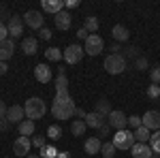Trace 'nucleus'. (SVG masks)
<instances>
[{
    "instance_id": "obj_1",
    "label": "nucleus",
    "mask_w": 160,
    "mask_h": 158,
    "mask_svg": "<svg viewBox=\"0 0 160 158\" xmlns=\"http://www.w3.org/2000/svg\"><path fill=\"white\" fill-rule=\"evenodd\" d=\"M75 100L71 98L68 92H56L53 103H51V113L56 120H71L75 115Z\"/></svg>"
},
{
    "instance_id": "obj_2",
    "label": "nucleus",
    "mask_w": 160,
    "mask_h": 158,
    "mask_svg": "<svg viewBox=\"0 0 160 158\" xmlns=\"http://www.w3.org/2000/svg\"><path fill=\"white\" fill-rule=\"evenodd\" d=\"M24 111H26V118L34 122V120H41V118L47 113V105H45V100H43V98L32 96V98H28V100H26Z\"/></svg>"
},
{
    "instance_id": "obj_3",
    "label": "nucleus",
    "mask_w": 160,
    "mask_h": 158,
    "mask_svg": "<svg viewBox=\"0 0 160 158\" xmlns=\"http://www.w3.org/2000/svg\"><path fill=\"white\" fill-rule=\"evenodd\" d=\"M126 69H128V62H126V58H124L122 54H109L105 58V71L109 75H120Z\"/></svg>"
},
{
    "instance_id": "obj_4",
    "label": "nucleus",
    "mask_w": 160,
    "mask_h": 158,
    "mask_svg": "<svg viewBox=\"0 0 160 158\" xmlns=\"http://www.w3.org/2000/svg\"><path fill=\"white\" fill-rule=\"evenodd\" d=\"M113 145H115V150H132V145H135V133H130V130H118V133L113 135Z\"/></svg>"
},
{
    "instance_id": "obj_5",
    "label": "nucleus",
    "mask_w": 160,
    "mask_h": 158,
    "mask_svg": "<svg viewBox=\"0 0 160 158\" xmlns=\"http://www.w3.org/2000/svg\"><path fill=\"white\" fill-rule=\"evenodd\" d=\"M102 49H105V41L98 34H90L86 38V43H83V51H86L88 56H100Z\"/></svg>"
},
{
    "instance_id": "obj_6",
    "label": "nucleus",
    "mask_w": 160,
    "mask_h": 158,
    "mask_svg": "<svg viewBox=\"0 0 160 158\" xmlns=\"http://www.w3.org/2000/svg\"><path fill=\"white\" fill-rule=\"evenodd\" d=\"M107 124H109L111 128H115V130H126V126H128V118H126L124 111L113 109L109 113V118H107Z\"/></svg>"
},
{
    "instance_id": "obj_7",
    "label": "nucleus",
    "mask_w": 160,
    "mask_h": 158,
    "mask_svg": "<svg viewBox=\"0 0 160 158\" xmlns=\"http://www.w3.org/2000/svg\"><path fill=\"white\" fill-rule=\"evenodd\" d=\"M24 24L28 28H32V30H41V28H45V17L41 15V11H26L24 13Z\"/></svg>"
},
{
    "instance_id": "obj_8",
    "label": "nucleus",
    "mask_w": 160,
    "mask_h": 158,
    "mask_svg": "<svg viewBox=\"0 0 160 158\" xmlns=\"http://www.w3.org/2000/svg\"><path fill=\"white\" fill-rule=\"evenodd\" d=\"M83 47L81 45H68V47L64 49V60L68 62V64H77V62H81V58H83Z\"/></svg>"
},
{
    "instance_id": "obj_9",
    "label": "nucleus",
    "mask_w": 160,
    "mask_h": 158,
    "mask_svg": "<svg viewBox=\"0 0 160 158\" xmlns=\"http://www.w3.org/2000/svg\"><path fill=\"white\" fill-rule=\"evenodd\" d=\"M30 147H32L30 137H22V135H19V137L13 141V154H15V156H28Z\"/></svg>"
},
{
    "instance_id": "obj_10",
    "label": "nucleus",
    "mask_w": 160,
    "mask_h": 158,
    "mask_svg": "<svg viewBox=\"0 0 160 158\" xmlns=\"http://www.w3.org/2000/svg\"><path fill=\"white\" fill-rule=\"evenodd\" d=\"M143 126L148 128V130H160V111H154L149 109L143 113Z\"/></svg>"
},
{
    "instance_id": "obj_11",
    "label": "nucleus",
    "mask_w": 160,
    "mask_h": 158,
    "mask_svg": "<svg viewBox=\"0 0 160 158\" xmlns=\"http://www.w3.org/2000/svg\"><path fill=\"white\" fill-rule=\"evenodd\" d=\"M7 28H9L11 38L22 37V32H24V19H22V17H17V15H11V17H9V22H7Z\"/></svg>"
},
{
    "instance_id": "obj_12",
    "label": "nucleus",
    "mask_w": 160,
    "mask_h": 158,
    "mask_svg": "<svg viewBox=\"0 0 160 158\" xmlns=\"http://www.w3.org/2000/svg\"><path fill=\"white\" fill-rule=\"evenodd\" d=\"M7 120L11 122V124H22V122L26 120V111L22 105H13V107H9V111H7Z\"/></svg>"
},
{
    "instance_id": "obj_13",
    "label": "nucleus",
    "mask_w": 160,
    "mask_h": 158,
    "mask_svg": "<svg viewBox=\"0 0 160 158\" xmlns=\"http://www.w3.org/2000/svg\"><path fill=\"white\" fill-rule=\"evenodd\" d=\"M13 54H15V41H13V38L2 41V43H0V62L11 60Z\"/></svg>"
},
{
    "instance_id": "obj_14",
    "label": "nucleus",
    "mask_w": 160,
    "mask_h": 158,
    "mask_svg": "<svg viewBox=\"0 0 160 158\" xmlns=\"http://www.w3.org/2000/svg\"><path fill=\"white\" fill-rule=\"evenodd\" d=\"M34 77L38 84H49L51 81V69L47 64H37L34 66Z\"/></svg>"
},
{
    "instance_id": "obj_15",
    "label": "nucleus",
    "mask_w": 160,
    "mask_h": 158,
    "mask_svg": "<svg viewBox=\"0 0 160 158\" xmlns=\"http://www.w3.org/2000/svg\"><path fill=\"white\" fill-rule=\"evenodd\" d=\"M130 154H132V158H152V147H149V143H135L132 145V150H130Z\"/></svg>"
},
{
    "instance_id": "obj_16",
    "label": "nucleus",
    "mask_w": 160,
    "mask_h": 158,
    "mask_svg": "<svg viewBox=\"0 0 160 158\" xmlns=\"http://www.w3.org/2000/svg\"><path fill=\"white\" fill-rule=\"evenodd\" d=\"M53 22H56V28H58V30H68V28H71V22H73V17H71V13H68V11H60L56 17H53Z\"/></svg>"
},
{
    "instance_id": "obj_17",
    "label": "nucleus",
    "mask_w": 160,
    "mask_h": 158,
    "mask_svg": "<svg viewBox=\"0 0 160 158\" xmlns=\"http://www.w3.org/2000/svg\"><path fill=\"white\" fill-rule=\"evenodd\" d=\"M43 11L51 13V15L56 17L60 11H64V2H62V0H43Z\"/></svg>"
},
{
    "instance_id": "obj_18",
    "label": "nucleus",
    "mask_w": 160,
    "mask_h": 158,
    "mask_svg": "<svg viewBox=\"0 0 160 158\" xmlns=\"http://www.w3.org/2000/svg\"><path fill=\"white\" fill-rule=\"evenodd\" d=\"M100 147H102V141H100L98 137H90V139H86V143H83V150H86V154H90V156L98 154Z\"/></svg>"
},
{
    "instance_id": "obj_19",
    "label": "nucleus",
    "mask_w": 160,
    "mask_h": 158,
    "mask_svg": "<svg viewBox=\"0 0 160 158\" xmlns=\"http://www.w3.org/2000/svg\"><path fill=\"white\" fill-rule=\"evenodd\" d=\"M83 122H86L88 128H96V130H98V128H100V126H102V124H105L107 120H105V118H100L96 111H90V113L86 115V120H83Z\"/></svg>"
},
{
    "instance_id": "obj_20",
    "label": "nucleus",
    "mask_w": 160,
    "mask_h": 158,
    "mask_svg": "<svg viewBox=\"0 0 160 158\" xmlns=\"http://www.w3.org/2000/svg\"><path fill=\"white\" fill-rule=\"evenodd\" d=\"M111 34H113V38H115L118 43H126V41H128V37H130L128 28H126V26H122V24H115V26H113Z\"/></svg>"
},
{
    "instance_id": "obj_21",
    "label": "nucleus",
    "mask_w": 160,
    "mask_h": 158,
    "mask_svg": "<svg viewBox=\"0 0 160 158\" xmlns=\"http://www.w3.org/2000/svg\"><path fill=\"white\" fill-rule=\"evenodd\" d=\"M22 49H24L26 56H34V54L38 51V41H37L34 37L24 38V41H22Z\"/></svg>"
},
{
    "instance_id": "obj_22",
    "label": "nucleus",
    "mask_w": 160,
    "mask_h": 158,
    "mask_svg": "<svg viewBox=\"0 0 160 158\" xmlns=\"http://www.w3.org/2000/svg\"><path fill=\"white\" fill-rule=\"evenodd\" d=\"M94 111L98 113L100 118H105V120H107V118H109V113H111L113 109H111V103L107 100V98H100L98 103H96V109H94Z\"/></svg>"
},
{
    "instance_id": "obj_23",
    "label": "nucleus",
    "mask_w": 160,
    "mask_h": 158,
    "mask_svg": "<svg viewBox=\"0 0 160 158\" xmlns=\"http://www.w3.org/2000/svg\"><path fill=\"white\" fill-rule=\"evenodd\" d=\"M17 128H19V135H22V137H30V135H34V128H37V126H34V122H32V120L26 118Z\"/></svg>"
},
{
    "instance_id": "obj_24",
    "label": "nucleus",
    "mask_w": 160,
    "mask_h": 158,
    "mask_svg": "<svg viewBox=\"0 0 160 158\" xmlns=\"http://www.w3.org/2000/svg\"><path fill=\"white\" fill-rule=\"evenodd\" d=\"M98 17H94V15H88L86 22H83V28L88 30V34H96V30H98Z\"/></svg>"
},
{
    "instance_id": "obj_25",
    "label": "nucleus",
    "mask_w": 160,
    "mask_h": 158,
    "mask_svg": "<svg viewBox=\"0 0 160 158\" xmlns=\"http://www.w3.org/2000/svg\"><path fill=\"white\" fill-rule=\"evenodd\" d=\"M149 137H152V135H149V130L145 126H139L135 130V141L137 143H149Z\"/></svg>"
},
{
    "instance_id": "obj_26",
    "label": "nucleus",
    "mask_w": 160,
    "mask_h": 158,
    "mask_svg": "<svg viewBox=\"0 0 160 158\" xmlns=\"http://www.w3.org/2000/svg\"><path fill=\"white\" fill-rule=\"evenodd\" d=\"M45 58H47L49 62H60L62 58H64V51L58 49V47H49L47 51H45Z\"/></svg>"
},
{
    "instance_id": "obj_27",
    "label": "nucleus",
    "mask_w": 160,
    "mask_h": 158,
    "mask_svg": "<svg viewBox=\"0 0 160 158\" xmlns=\"http://www.w3.org/2000/svg\"><path fill=\"white\" fill-rule=\"evenodd\" d=\"M86 128H88V126H86V122H83V120H75L73 124H71V133H73L75 137H81V135L86 133Z\"/></svg>"
},
{
    "instance_id": "obj_28",
    "label": "nucleus",
    "mask_w": 160,
    "mask_h": 158,
    "mask_svg": "<svg viewBox=\"0 0 160 158\" xmlns=\"http://www.w3.org/2000/svg\"><path fill=\"white\" fill-rule=\"evenodd\" d=\"M56 92H68V77L66 75L56 77Z\"/></svg>"
},
{
    "instance_id": "obj_29",
    "label": "nucleus",
    "mask_w": 160,
    "mask_h": 158,
    "mask_svg": "<svg viewBox=\"0 0 160 158\" xmlns=\"http://www.w3.org/2000/svg\"><path fill=\"white\" fill-rule=\"evenodd\" d=\"M62 137V128L58 126V124H51L49 128H47V139H51V141H58Z\"/></svg>"
},
{
    "instance_id": "obj_30",
    "label": "nucleus",
    "mask_w": 160,
    "mask_h": 158,
    "mask_svg": "<svg viewBox=\"0 0 160 158\" xmlns=\"http://www.w3.org/2000/svg\"><path fill=\"white\" fill-rule=\"evenodd\" d=\"M100 154H102L105 158H113V156H115V145H113V141L102 143V147H100Z\"/></svg>"
},
{
    "instance_id": "obj_31",
    "label": "nucleus",
    "mask_w": 160,
    "mask_h": 158,
    "mask_svg": "<svg viewBox=\"0 0 160 158\" xmlns=\"http://www.w3.org/2000/svg\"><path fill=\"white\" fill-rule=\"evenodd\" d=\"M149 147H152L154 154H160V130H156V133L149 137Z\"/></svg>"
},
{
    "instance_id": "obj_32",
    "label": "nucleus",
    "mask_w": 160,
    "mask_h": 158,
    "mask_svg": "<svg viewBox=\"0 0 160 158\" xmlns=\"http://www.w3.org/2000/svg\"><path fill=\"white\" fill-rule=\"evenodd\" d=\"M41 158H58V150L53 145H45L41 150Z\"/></svg>"
},
{
    "instance_id": "obj_33",
    "label": "nucleus",
    "mask_w": 160,
    "mask_h": 158,
    "mask_svg": "<svg viewBox=\"0 0 160 158\" xmlns=\"http://www.w3.org/2000/svg\"><path fill=\"white\" fill-rule=\"evenodd\" d=\"M149 79H152V84L160 85V66H154V69L149 71Z\"/></svg>"
},
{
    "instance_id": "obj_34",
    "label": "nucleus",
    "mask_w": 160,
    "mask_h": 158,
    "mask_svg": "<svg viewBox=\"0 0 160 158\" xmlns=\"http://www.w3.org/2000/svg\"><path fill=\"white\" fill-rule=\"evenodd\" d=\"M128 126H132V128H139V126H143V120H141V118H139V115H130V118H128Z\"/></svg>"
},
{
    "instance_id": "obj_35",
    "label": "nucleus",
    "mask_w": 160,
    "mask_h": 158,
    "mask_svg": "<svg viewBox=\"0 0 160 158\" xmlns=\"http://www.w3.org/2000/svg\"><path fill=\"white\" fill-rule=\"evenodd\" d=\"M30 141H32V145H34V147H38V150H43V147L47 145V141H45V137H32Z\"/></svg>"
},
{
    "instance_id": "obj_36",
    "label": "nucleus",
    "mask_w": 160,
    "mask_h": 158,
    "mask_svg": "<svg viewBox=\"0 0 160 158\" xmlns=\"http://www.w3.org/2000/svg\"><path fill=\"white\" fill-rule=\"evenodd\" d=\"M124 51H126V56H124V58H139V47H135V45L126 47Z\"/></svg>"
},
{
    "instance_id": "obj_37",
    "label": "nucleus",
    "mask_w": 160,
    "mask_h": 158,
    "mask_svg": "<svg viewBox=\"0 0 160 158\" xmlns=\"http://www.w3.org/2000/svg\"><path fill=\"white\" fill-rule=\"evenodd\" d=\"M135 66H137V69H139V71H145V69H148V66H149L148 58H141V56H139V58H137V62H135Z\"/></svg>"
},
{
    "instance_id": "obj_38",
    "label": "nucleus",
    "mask_w": 160,
    "mask_h": 158,
    "mask_svg": "<svg viewBox=\"0 0 160 158\" xmlns=\"http://www.w3.org/2000/svg\"><path fill=\"white\" fill-rule=\"evenodd\" d=\"M148 96H149V98L160 96V85H156V84H154V85H149V88H148Z\"/></svg>"
},
{
    "instance_id": "obj_39",
    "label": "nucleus",
    "mask_w": 160,
    "mask_h": 158,
    "mask_svg": "<svg viewBox=\"0 0 160 158\" xmlns=\"http://www.w3.org/2000/svg\"><path fill=\"white\" fill-rule=\"evenodd\" d=\"M7 34H9V28H7L4 22H0V43H2V41H7Z\"/></svg>"
},
{
    "instance_id": "obj_40",
    "label": "nucleus",
    "mask_w": 160,
    "mask_h": 158,
    "mask_svg": "<svg viewBox=\"0 0 160 158\" xmlns=\"http://www.w3.org/2000/svg\"><path fill=\"white\" fill-rule=\"evenodd\" d=\"M51 37H53V34H51L49 28H41V38H43V41H49Z\"/></svg>"
},
{
    "instance_id": "obj_41",
    "label": "nucleus",
    "mask_w": 160,
    "mask_h": 158,
    "mask_svg": "<svg viewBox=\"0 0 160 158\" xmlns=\"http://www.w3.org/2000/svg\"><path fill=\"white\" fill-rule=\"evenodd\" d=\"M109 130H111V126H109V124H107V122H105V124H102V126H100V128H98L100 137H107V135H109Z\"/></svg>"
},
{
    "instance_id": "obj_42",
    "label": "nucleus",
    "mask_w": 160,
    "mask_h": 158,
    "mask_svg": "<svg viewBox=\"0 0 160 158\" xmlns=\"http://www.w3.org/2000/svg\"><path fill=\"white\" fill-rule=\"evenodd\" d=\"M86 115H88V111H86V109H79V107L75 109V118H79V120H86Z\"/></svg>"
},
{
    "instance_id": "obj_43",
    "label": "nucleus",
    "mask_w": 160,
    "mask_h": 158,
    "mask_svg": "<svg viewBox=\"0 0 160 158\" xmlns=\"http://www.w3.org/2000/svg\"><path fill=\"white\" fill-rule=\"evenodd\" d=\"M77 37L81 38V41H86V38L90 37V34H88V30H86V28H79V30H77Z\"/></svg>"
},
{
    "instance_id": "obj_44",
    "label": "nucleus",
    "mask_w": 160,
    "mask_h": 158,
    "mask_svg": "<svg viewBox=\"0 0 160 158\" xmlns=\"http://www.w3.org/2000/svg\"><path fill=\"white\" fill-rule=\"evenodd\" d=\"M9 128H11V122L7 120V118H4V120H0V130H9Z\"/></svg>"
},
{
    "instance_id": "obj_45",
    "label": "nucleus",
    "mask_w": 160,
    "mask_h": 158,
    "mask_svg": "<svg viewBox=\"0 0 160 158\" xmlns=\"http://www.w3.org/2000/svg\"><path fill=\"white\" fill-rule=\"evenodd\" d=\"M7 105H4V103H2V100H0V120H4V118H7Z\"/></svg>"
},
{
    "instance_id": "obj_46",
    "label": "nucleus",
    "mask_w": 160,
    "mask_h": 158,
    "mask_svg": "<svg viewBox=\"0 0 160 158\" xmlns=\"http://www.w3.org/2000/svg\"><path fill=\"white\" fill-rule=\"evenodd\" d=\"M64 7H68V9H77V7H79V0H68V2H64Z\"/></svg>"
},
{
    "instance_id": "obj_47",
    "label": "nucleus",
    "mask_w": 160,
    "mask_h": 158,
    "mask_svg": "<svg viewBox=\"0 0 160 158\" xmlns=\"http://www.w3.org/2000/svg\"><path fill=\"white\" fill-rule=\"evenodd\" d=\"M9 71V66H7V62H0V75H4Z\"/></svg>"
},
{
    "instance_id": "obj_48",
    "label": "nucleus",
    "mask_w": 160,
    "mask_h": 158,
    "mask_svg": "<svg viewBox=\"0 0 160 158\" xmlns=\"http://www.w3.org/2000/svg\"><path fill=\"white\" fill-rule=\"evenodd\" d=\"M111 51H113V54H120V51H122V49H120V43H115V45L111 47Z\"/></svg>"
},
{
    "instance_id": "obj_49",
    "label": "nucleus",
    "mask_w": 160,
    "mask_h": 158,
    "mask_svg": "<svg viewBox=\"0 0 160 158\" xmlns=\"http://www.w3.org/2000/svg\"><path fill=\"white\" fill-rule=\"evenodd\" d=\"M58 158H71L68 152H58Z\"/></svg>"
},
{
    "instance_id": "obj_50",
    "label": "nucleus",
    "mask_w": 160,
    "mask_h": 158,
    "mask_svg": "<svg viewBox=\"0 0 160 158\" xmlns=\"http://www.w3.org/2000/svg\"><path fill=\"white\" fill-rule=\"evenodd\" d=\"M26 158H41V156H38V154H28Z\"/></svg>"
}]
</instances>
